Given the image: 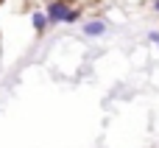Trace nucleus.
I'll return each instance as SVG.
<instances>
[{"label":"nucleus","mask_w":159,"mask_h":148,"mask_svg":"<svg viewBox=\"0 0 159 148\" xmlns=\"http://www.w3.org/2000/svg\"><path fill=\"white\" fill-rule=\"evenodd\" d=\"M70 11H73V8H67L64 0H53V3H48V20H50V25H53V22H64Z\"/></svg>","instance_id":"obj_1"},{"label":"nucleus","mask_w":159,"mask_h":148,"mask_svg":"<svg viewBox=\"0 0 159 148\" xmlns=\"http://www.w3.org/2000/svg\"><path fill=\"white\" fill-rule=\"evenodd\" d=\"M81 31H84L87 36H103V34H106V22H103V20H92V22H87Z\"/></svg>","instance_id":"obj_2"},{"label":"nucleus","mask_w":159,"mask_h":148,"mask_svg":"<svg viewBox=\"0 0 159 148\" xmlns=\"http://www.w3.org/2000/svg\"><path fill=\"white\" fill-rule=\"evenodd\" d=\"M31 22H34V28L42 34L48 25H50V20H48V14H42V11H34V17H31Z\"/></svg>","instance_id":"obj_3"},{"label":"nucleus","mask_w":159,"mask_h":148,"mask_svg":"<svg viewBox=\"0 0 159 148\" xmlns=\"http://www.w3.org/2000/svg\"><path fill=\"white\" fill-rule=\"evenodd\" d=\"M75 20H78V11H75V8H73V11H70V14H67V20H64V22H75Z\"/></svg>","instance_id":"obj_4"},{"label":"nucleus","mask_w":159,"mask_h":148,"mask_svg":"<svg viewBox=\"0 0 159 148\" xmlns=\"http://www.w3.org/2000/svg\"><path fill=\"white\" fill-rule=\"evenodd\" d=\"M148 36H151V42H154V45H159V31H151Z\"/></svg>","instance_id":"obj_5"},{"label":"nucleus","mask_w":159,"mask_h":148,"mask_svg":"<svg viewBox=\"0 0 159 148\" xmlns=\"http://www.w3.org/2000/svg\"><path fill=\"white\" fill-rule=\"evenodd\" d=\"M154 8H157V11H159V0H154Z\"/></svg>","instance_id":"obj_6"}]
</instances>
